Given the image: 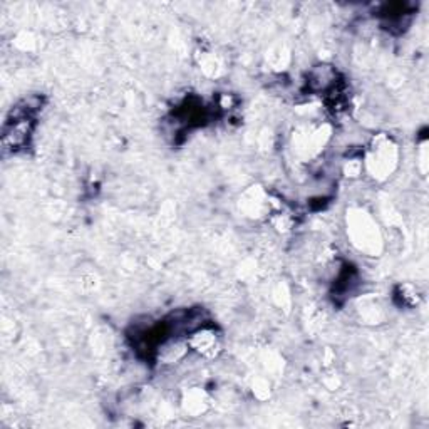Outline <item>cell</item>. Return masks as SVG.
Segmentation results:
<instances>
[{
    "mask_svg": "<svg viewBox=\"0 0 429 429\" xmlns=\"http://www.w3.org/2000/svg\"><path fill=\"white\" fill-rule=\"evenodd\" d=\"M338 72L330 66H319L311 72L308 86L313 92H329L338 86Z\"/></svg>",
    "mask_w": 429,
    "mask_h": 429,
    "instance_id": "1",
    "label": "cell"
}]
</instances>
